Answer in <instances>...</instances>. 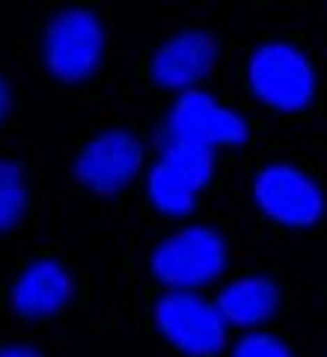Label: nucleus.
I'll return each instance as SVG.
<instances>
[{
    "label": "nucleus",
    "instance_id": "obj_6",
    "mask_svg": "<svg viewBox=\"0 0 327 357\" xmlns=\"http://www.w3.org/2000/svg\"><path fill=\"white\" fill-rule=\"evenodd\" d=\"M256 203L265 208V215L289 227H310L324 211V197L312 178L286 164H274L259 173Z\"/></svg>",
    "mask_w": 327,
    "mask_h": 357
},
{
    "label": "nucleus",
    "instance_id": "obj_14",
    "mask_svg": "<svg viewBox=\"0 0 327 357\" xmlns=\"http://www.w3.org/2000/svg\"><path fill=\"white\" fill-rule=\"evenodd\" d=\"M232 357H291V351L286 349L277 337H268V333H250L235 345Z\"/></svg>",
    "mask_w": 327,
    "mask_h": 357
},
{
    "label": "nucleus",
    "instance_id": "obj_13",
    "mask_svg": "<svg viewBox=\"0 0 327 357\" xmlns=\"http://www.w3.org/2000/svg\"><path fill=\"white\" fill-rule=\"evenodd\" d=\"M27 208V191L18 164L0 161V232L13 229Z\"/></svg>",
    "mask_w": 327,
    "mask_h": 357
},
{
    "label": "nucleus",
    "instance_id": "obj_3",
    "mask_svg": "<svg viewBox=\"0 0 327 357\" xmlns=\"http://www.w3.org/2000/svg\"><path fill=\"white\" fill-rule=\"evenodd\" d=\"M155 321L176 349L194 357L218 354L227 340V321L214 304L190 292H170L158 301Z\"/></svg>",
    "mask_w": 327,
    "mask_h": 357
},
{
    "label": "nucleus",
    "instance_id": "obj_9",
    "mask_svg": "<svg viewBox=\"0 0 327 357\" xmlns=\"http://www.w3.org/2000/svg\"><path fill=\"white\" fill-rule=\"evenodd\" d=\"M72 295V280L57 262L42 259L33 262L24 274L18 277L13 289V304L21 316L39 319L57 312Z\"/></svg>",
    "mask_w": 327,
    "mask_h": 357
},
{
    "label": "nucleus",
    "instance_id": "obj_10",
    "mask_svg": "<svg viewBox=\"0 0 327 357\" xmlns=\"http://www.w3.org/2000/svg\"><path fill=\"white\" fill-rule=\"evenodd\" d=\"M280 304V292L268 277H244V280L227 286L218 298V312L227 325L253 328L265 321Z\"/></svg>",
    "mask_w": 327,
    "mask_h": 357
},
{
    "label": "nucleus",
    "instance_id": "obj_16",
    "mask_svg": "<svg viewBox=\"0 0 327 357\" xmlns=\"http://www.w3.org/2000/svg\"><path fill=\"white\" fill-rule=\"evenodd\" d=\"M6 114H9V86L3 77H0V122H3Z\"/></svg>",
    "mask_w": 327,
    "mask_h": 357
},
{
    "label": "nucleus",
    "instance_id": "obj_7",
    "mask_svg": "<svg viewBox=\"0 0 327 357\" xmlns=\"http://www.w3.org/2000/svg\"><path fill=\"white\" fill-rule=\"evenodd\" d=\"M140 164H143L140 140L128 131H107L81 152L75 173L93 191L116 194L137 176Z\"/></svg>",
    "mask_w": 327,
    "mask_h": 357
},
{
    "label": "nucleus",
    "instance_id": "obj_1",
    "mask_svg": "<svg viewBox=\"0 0 327 357\" xmlns=\"http://www.w3.org/2000/svg\"><path fill=\"white\" fill-rule=\"evenodd\" d=\"M227 250L223 238L206 227H190L167 238L152 256V271L158 280L176 292H188L202 283L214 280L223 271Z\"/></svg>",
    "mask_w": 327,
    "mask_h": 357
},
{
    "label": "nucleus",
    "instance_id": "obj_5",
    "mask_svg": "<svg viewBox=\"0 0 327 357\" xmlns=\"http://www.w3.org/2000/svg\"><path fill=\"white\" fill-rule=\"evenodd\" d=\"M170 140L194 143V146L211 149L218 143H244L247 126L232 110L220 107L208 93L188 89L170 110Z\"/></svg>",
    "mask_w": 327,
    "mask_h": 357
},
{
    "label": "nucleus",
    "instance_id": "obj_4",
    "mask_svg": "<svg viewBox=\"0 0 327 357\" xmlns=\"http://www.w3.org/2000/svg\"><path fill=\"white\" fill-rule=\"evenodd\" d=\"M250 84L262 102L277 110H301L312 98V69L289 45H265L250 60Z\"/></svg>",
    "mask_w": 327,
    "mask_h": 357
},
{
    "label": "nucleus",
    "instance_id": "obj_11",
    "mask_svg": "<svg viewBox=\"0 0 327 357\" xmlns=\"http://www.w3.org/2000/svg\"><path fill=\"white\" fill-rule=\"evenodd\" d=\"M158 164H164L167 170H170V173L178 178V182L188 188L190 194H197L199 188H206V185H208L211 167H214V155H211V149L194 146V143L170 140Z\"/></svg>",
    "mask_w": 327,
    "mask_h": 357
},
{
    "label": "nucleus",
    "instance_id": "obj_8",
    "mask_svg": "<svg viewBox=\"0 0 327 357\" xmlns=\"http://www.w3.org/2000/svg\"><path fill=\"white\" fill-rule=\"evenodd\" d=\"M214 57H218V45H214L208 33L202 30L178 33V36H173L170 42H164L158 48L152 60V77L161 86L188 89L211 72Z\"/></svg>",
    "mask_w": 327,
    "mask_h": 357
},
{
    "label": "nucleus",
    "instance_id": "obj_12",
    "mask_svg": "<svg viewBox=\"0 0 327 357\" xmlns=\"http://www.w3.org/2000/svg\"><path fill=\"white\" fill-rule=\"evenodd\" d=\"M149 197H152L155 208H161L164 215H173V218L188 215V211L194 208V194H190L164 164H155L149 170Z\"/></svg>",
    "mask_w": 327,
    "mask_h": 357
},
{
    "label": "nucleus",
    "instance_id": "obj_15",
    "mask_svg": "<svg viewBox=\"0 0 327 357\" xmlns=\"http://www.w3.org/2000/svg\"><path fill=\"white\" fill-rule=\"evenodd\" d=\"M0 357H39V351L27 349V345H6V349H0Z\"/></svg>",
    "mask_w": 327,
    "mask_h": 357
},
{
    "label": "nucleus",
    "instance_id": "obj_2",
    "mask_svg": "<svg viewBox=\"0 0 327 357\" xmlns=\"http://www.w3.org/2000/svg\"><path fill=\"white\" fill-rule=\"evenodd\" d=\"M105 51V33L93 13L69 9L51 21L45 36V63L60 81H84L89 77Z\"/></svg>",
    "mask_w": 327,
    "mask_h": 357
}]
</instances>
